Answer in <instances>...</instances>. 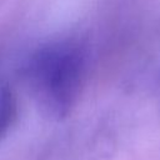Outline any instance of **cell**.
I'll use <instances>...</instances> for the list:
<instances>
[{"mask_svg":"<svg viewBox=\"0 0 160 160\" xmlns=\"http://www.w3.org/2000/svg\"><path fill=\"white\" fill-rule=\"evenodd\" d=\"M18 120V100L8 85H0V142H2Z\"/></svg>","mask_w":160,"mask_h":160,"instance_id":"obj_2","label":"cell"},{"mask_svg":"<svg viewBox=\"0 0 160 160\" xmlns=\"http://www.w3.org/2000/svg\"><path fill=\"white\" fill-rule=\"evenodd\" d=\"M89 69V50L78 38L54 40L29 59L25 72L41 110L60 120L76 105Z\"/></svg>","mask_w":160,"mask_h":160,"instance_id":"obj_1","label":"cell"}]
</instances>
